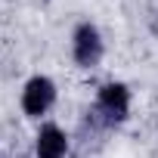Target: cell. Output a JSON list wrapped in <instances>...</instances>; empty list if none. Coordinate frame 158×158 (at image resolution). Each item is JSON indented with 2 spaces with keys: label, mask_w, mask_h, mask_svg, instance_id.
<instances>
[{
  "label": "cell",
  "mask_w": 158,
  "mask_h": 158,
  "mask_svg": "<svg viewBox=\"0 0 158 158\" xmlns=\"http://www.w3.org/2000/svg\"><path fill=\"white\" fill-rule=\"evenodd\" d=\"M133 115V90L121 77H106L102 84H96L93 99L84 112V130L93 136H106L118 127H124Z\"/></svg>",
  "instance_id": "1"
},
{
  "label": "cell",
  "mask_w": 158,
  "mask_h": 158,
  "mask_svg": "<svg viewBox=\"0 0 158 158\" xmlns=\"http://www.w3.org/2000/svg\"><path fill=\"white\" fill-rule=\"evenodd\" d=\"M106 34L93 19H77L68 31V56L77 71H96L106 59Z\"/></svg>",
  "instance_id": "2"
},
{
  "label": "cell",
  "mask_w": 158,
  "mask_h": 158,
  "mask_svg": "<svg viewBox=\"0 0 158 158\" xmlns=\"http://www.w3.org/2000/svg\"><path fill=\"white\" fill-rule=\"evenodd\" d=\"M59 102V84L56 77H50L47 71H34L28 74L22 87H19V112L28 118V121H47L50 112L56 109Z\"/></svg>",
  "instance_id": "3"
},
{
  "label": "cell",
  "mask_w": 158,
  "mask_h": 158,
  "mask_svg": "<svg viewBox=\"0 0 158 158\" xmlns=\"http://www.w3.org/2000/svg\"><path fill=\"white\" fill-rule=\"evenodd\" d=\"M71 133L59 121H40L31 133V158H71Z\"/></svg>",
  "instance_id": "4"
},
{
  "label": "cell",
  "mask_w": 158,
  "mask_h": 158,
  "mask_svg": "<svg viewBox=\"0 0 158 158\" xmlns=\"http://www.w3.org/2000/svg\"><path fill=\"white\" fill-rule=\"evenodd\" d=\"M0 158H6V155H3V149H0Z\"/></svg>",
  "instance_id": "5"
}]
</instances>
